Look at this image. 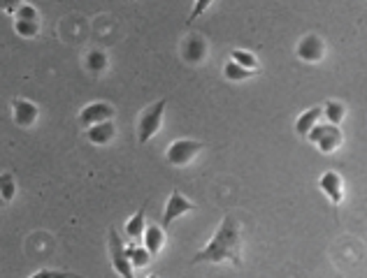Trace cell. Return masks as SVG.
Returning a JSON list of instances; mask_svg holds the SVG:
<instances>
[{"instance_id":"obj_1","label":"cell","mask_w":367,"mask_h":278,"mask_svg":"<svg viewBox=\"0 0 367 278\" xmlns=\"http://www.w3.org/2000/svg\"><path fill=\"white\" fill-rule=\"evenodd\" d=\"M193 265H221L230 262L232 267H242V234H239V221L232 214L223 216L221 225L216 227L214 237L207 241L205 248H200L193 260Z\"/></svg>"},{"instance_id":"obj_2","label":"cell","mask_w":367,"mask_h":278,"mask_svg":"<svg viewBox=\"0 0 367 278\" xmlns=\"http://www.w3.org/2000/svg\"><path fill=\"white\" fill-rule=\"evenodd\" d=\"M165 109H168V98H163V100H158V103L149 105L145 112L140 114V119H137V141L140 144H147V141L152 139L158 130H161Z\"/></svg>"},{"instance_id":"obj_3","label":"cell","mask_w":367,"mask_h":278,"mask_svg":"<svg viewBox=\"0 0 367 278\" xmlns=\"http://www.w3.org/2000/svg\"><path fill=\"white\" fill-rule=\"evenodd\" d=\"M307 139H310L312 144L319 146V151H321V154H325V156L335 154V151L341 146V141H344L339 125L328 123V121H325V123L323 121H316L314 128L307 132Z\"/></svg>"},{"instance_id":"obj_4","label":"cell","mask_w":367,"mask_h":278,"mask_svg":"<svg viewBox=\"0 0 367 278\" xmlns=\"http://www.w3.org/2000/svg\"><path fill=\"white\" fill-rule=\"evenodd\" d=\"M203 149H207L205 141L177 139L168 146V151H165V160H168V165H172V167H186V165L193 163Z\"/></svg>"},{"instance_id":"obj_5","label":"cell","mask_w":367,"mask_h":278,"mask_svg":"<svg viewBox=\"0 0 367 278\" xmlns=\"http://www.w3.org/2000/svg\"><path fill=\"white\" fill-rule=\"evenodd\" d=\"M107 248H110V257H112V265L116 269V274L123 276V278H132L135 272L128 262V255H126V246L116 232V227H110V234H107Z\"/></svg>"},{"instance_id":"obj_6","label":"cell","mask_w":367,"mask_h":278,"mask_svg":"<svg viewBox=\"0 0 367 278\" xmlns=\"http://www.w3.org/2000/svg\"><path fill=\"white\" fill-rule=\"evenodd\" d=\"M196 209H198V207H196L191 199H186V195H184L181 190H172V192H170V197H168V202H165L161 225H163V227H170L174 221H177L179 216L196 212Z\"/></svg>"},{"instance_id":"obj_7","label":"cell","mask_w":367,"mask_h":278,"mask_svg":"<svg viewBox=\"0 0 367 278\" xmlns=\"http://www.w3.org/2000/svg\"><path fill=\"white\" fill-rule=\"evenodd\" d=\"M207 58V42L200 33H188L181 42V61L188 65H200Z\"/></svg>"},{"instance_id":"obj_8","label":"cell","mask_w":367,"mask_h":278,"mask_svg":"<svg viewBox=\"0 0 367 278\" xmlns=\"http://www.w3.org/2000/svg\"><path fill=\"white\" fill-rule=\"evenodd\" d=\"M295 54L300 61H305V63H321L325 58V42L319 35L310 33V35H305L298 42Z\"/></svg>"},{"instance_id":"obj_9","label":"cell","mask_w":367,"mask_h":278,"mask_svg":"<svg viewBox=\"0 0 367 278\" xmlns=\"http://www.w3.org/2000/svg\"><path fill=\"white\" fill-rule=\"evenodd\" d=\"M12 119L19 128H33L40 119V107L26 98H14L12 100Z\"/></svg>"},{"instance_id":"obj_10","label":"cell","mask_w":367,"mask_h":278,"mask_svg":"<svg viewBox=\"0 0 367 278\" xmlns=\"http://www.w3.org/2000/svg\"><path fill=\"white\" fill-rule=\"evenodd\" d=\"M114 114H116L114 105L105 103V100H100V103H91V105H86L84 109H81V112H79V123H81V128H89V125H94V123L114 119Z\"/></svg>"},{"instance_id":"obj_11","label":"cell","mask_w":367,"mask_h":278,"mask_svg":"<svg viewBox=\"0 0 367 278\" xmlns=\"http://www.w3.org/2000/svg\"><path fill=\"white\" fill-rule=\"evenodd\" d=\"M319 188L328 195L330 204L332 207H339L341 199H344V181H341V176L337 172H325L321 179H319Z\"/></svg>"},{"instance_id":"obj_12","label":"cell","mask_w":367,"mask_h":278,"mask_svg":"<svg viewBox=\"0 0 367 278\" xmlns=\"http://www.w3.org/2000/svg\"><path fill=\"white\" fill-rule=\"evenodd\" d=\"M114 137H116V125H114L112 119L94 123V125H89V128H86V139L94 146H107Z\"/></svg>"},{"instance_id":"obj_13","label":"cell","mask_w":367,"mask_h":278,"mask_svg":"<svg viewBox=\"0 0 367 278\" xmlns=\"http://www.w3.org/2000/svg\"><path fill=\"white\" fill-rule=\"evenodd\" d=\"M142 243L145 248L152 253V255H158L161 248L165 246V227L163 225H145V232H142Z\"/></svg>"},{"instance_id":"obj_14","label":"cell","mask_w":367,"mask_h":278,"mask_svg":"<svg viewBox=\"0 0 367 278\" xmlns=\"http://www.w3.org/2000/svg\"><path fill=\"white\" fill-rule=\"evenodd\" d=\"M321 107H312V109H307V112H303L298 116V121H295V134L298 137H307V132H310L314 128V123L316 121H321Z\"/></svg>"},{"instance_id":"obj_15","label":"cell","mask_w":367,"mask_h":278,"mask_svg":"<svg viewBox=\"0 0 367 278\" xmlns=\"http://www.w3.org/2000/svg\"><path fill=\"white\" fill-rule=\"evenodd\" d=\"M256 74H261V70H249V67H242L235 61H228L223 65V77L228 81H247V79L256 77Z\"/></svg>"},{"instance_id":"obj_16","label":"cell","mask_w":367,"mask_h":278,"mask_svg":"<svg viewBox=\"0 0 367 278\" xmlns=\"http://www.w3.org/2000/svg\"><path fill=\"white\" fill-rule=\"evenodd\" d=\"M84 65H86V70L91 74H105L110 61H107V54L103 52V49H91V52L86 54V58H84Z\"/></svg>"},{"instance_id":"obj_17","label":"cell","mask_w":367,"mask_h":278,"mask_svg":"<svg viewBox=\"0 0 367 278\" xmlns=\"http://www.w3.org/2000/svg\"><path fill=\"white\" fill-rule=\"evenodd\" d=\"M126 255H128V262L132 269H145L152 265V253H149L145 246H137V243H132V246L126 248Z\"/></svg>"},{"instance_id":"obj_18","label":"cell","mask_w":367,"mask_h":278,"mask_svg":"<svg viewBox=\"0 0 367 278\" xmlns=\"http://www.w3.org/2000/svg\"><path fill=\"white\" fill-rule=\"evenodd\" d=\"M145 225H147V202L140 207V212L126 223V234H128V239H132V241L140 239L142 232H145Z\"/></svg>"},{"instance_id":"obj_19","label":"cell","mask_w":367,"mask_h":278,"mask_svg":"<svg viewBox=\"0 0 367 278\" xmlns=\"http://www.w3.org/2000/svg\"><path fill=\"white\" fill-rule=\"evenodd\" d=\"M321 112L325 116V121L328 123H335L339 125L341 121H344V116H346V107L337 103V100H328L325 105H321Z\"/></svg>"},{"instance_id":"obj_20","label":"cell","mask_w":367,"mask_h":278,"mask_svg":"<svg viewBox=\"0 0 367 278\" xmlns=\"http://www.w3.org/2000/svg\"><path fill=\"white\" fill-rule=\"evenodd\" d=\"M14 30L19 37L33 40L40 35V21H26V19H14Z\"/></svg>"},{"instance_id":"obj_21","label":"cell","mask_w":367,"mask_h":278,"mask_svg":"<svg viewBox=\"0 0 367 278\" xmlns=\"http://www.w3.org/2000/svg\"><path fill=\"white\" fill-rule=\"evenodd\" d=\"M0 195H3L5 204H10L16 195V181L12 172H3L0 174Z\"/></svg>"},{"instance_id":"obj_22","label":"cell","mask_w":367,"mask_h":278,"mask_svg":"<svg viewBox=\"0 0 367 278\" xmlns=\"http://www.w3.org/2000/svg\"><path fill=\"white\" fill-rule=\"evenodd\" d=\"M230 61L239 63L242 67H249V70H261V63H258V58L252 52H244V49H232Z\"/></svg>"},{"instance_id":"obj_23","label":"cell","mask_w":367,"mask_h":278,"mask_svg":"<svg viewBox=\"0 0 367 278\" xmlns=\"http://www.w3.org/2000/svg\"><path fill=\"white\" fill-rule=\"evenodd\" d=\"M212 3H214V0H196L193 10H191L188 19H186V26H193V21H196V19H200V16H203L207 10H210Z\"/></svg>"},{"instance_id":"obj_24","label":"cell","mask_w":367,"mask_h":278,"mask_svg":"<svg viewBox=\"0 0 367 278\" xmlns=\"http://www.w3.org/2000/svg\"><path fill=\"white\" fill-rule=\"evenodd\" d=\"M14 19H26V21H40V14L38 10L33 5L28 3H21L19 7H16V12H14Z\"/></svg>"},{"instance_id":"obj_25","label":"cell","mask_w":367,"mask_h":278,"mask_svg":"<svg viewBox=\"0 0 367 278\" xmlns=\"http://www.w3.org/2000/svg\"><path fill=\"white\" fill-rule=\"evenodd\" d=\"M23 3V0H0V10H3L5 14H14L16 7H19Z\"/></svg>"},{"instance_id":"obj_26","label":"cell","mask_w":367,"mask_h":278,"mask_svg":"<svg viewBox=\"0 0 367 278\" xmlns=\"http://www.w3.org/2000/svg\"><path fill=\"white\" fill-rule=\"evenodd\" d=\"M70 274H63V272H38L33 274L30 278H68Z\"/></svg>"},{"instance_id":"obj_27","label":"cell","mask_w":367,"mask_h":278,"mask_svg":"<svg viewBox=\"0 0 367 278\" xmlns=\"http://www.w3.org/2000/svg\"><path fill=\"white\" fill-rule=\"evenodd\" d=\"M5 207V199H3V195H0V209H3Z\"/></svg>"},{"instance_id":"obj_28","label":"cell","mask_w":367,"mask_h":278,"mask_svg":"<svg viewBox=\"0 0 367 278\" xmlns=\"http://www.w3.org/2000/svg\"><path fill=\"white\" fill-rule=\"evenodd\" d=\"M130 3H135V0H130Z\"/></svg>"}]
</instances>
